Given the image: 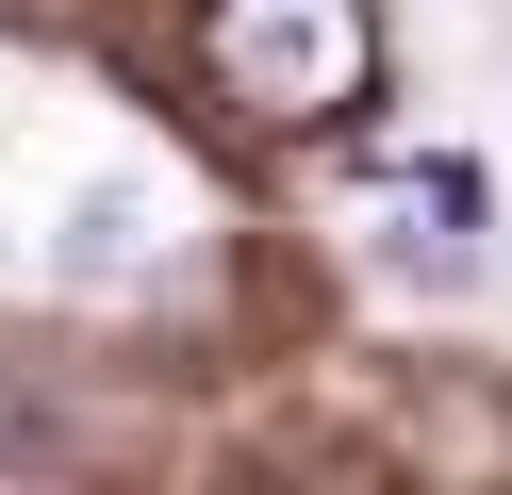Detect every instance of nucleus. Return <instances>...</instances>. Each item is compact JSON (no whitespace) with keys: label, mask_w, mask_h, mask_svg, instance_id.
Segmentation results:
<instances>
[{"label":"nucleus","mask_w":512,"mask_h":495,"mask_svg":"<svg viewBox=\"0 0 512 495\" xmlns=\"http://www.w3.org/2000/svg\"><path fill=\"white\" fill-rule=\"evenodd\" d=\"M199 66H215L232 116L331 132L347 99L380 83V17H364V0H199Z\"/></svg>","instance_id":"1"},{"label":"nucleus","mask_w":512,"mask_h":495,"mask_svg":"<svg viewBox=\"0 0 512 495\" xmlns=\"http://www.w3.org/2000/svg\"><path fill=\"white\" fill-rule=\"evenodd\" d=\"M116 264H149V198H83V215H67V281H116Z\"/></svg>","instance_id":"2"}]
</instances>
